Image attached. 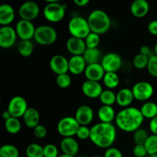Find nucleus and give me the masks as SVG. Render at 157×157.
<instances>
[{
  "instance_id": "nucleus-1",
  "label": "nucleus",
  "mask_w": 157,
  "mask_h": 157,
  "mask_svg": "<svg viewBox=\"0 0 157 157\" xmlns=\"http://www.w3.org/2000/svg\"><path fill=\"white\" fill-rule=\"evenodd\" d=\"M116 138V127L112 124L100 122L90 128V141L99 148H110L114 144Z\"/></svg>"
},
{
  "instance_id": "nucleus-2",
  "label": "nucleus",
  "mask_w": 157,
  "mask_h": 157,
  "mask_svg": "<svg viewBox=\"0 0 157 157\" xmlns=\"http://www.w3.org/2000/svg\"><path fill=\"white\" fill-rule=\"evenodd\" d=\"M144 117L140 109L133 107L124 108L117 113L115 119L117 127L127 133H133L140 128Z\"/></svg>"
},
{
  "instance_id": "nucleus-3",
  "label": "nucleus",
  "mask_w": 157,
  "mask_h": 157,
  "mask_svg": "<svg viewBox=\"0 0 157 157\" xmlns=\"http://www.w3.org/2000/svg\"><path fill=\"white\" fill-rule=\"evenodd\" d=\"M91 32L98 35H103L110 30L111 20L108 14L101 9L92 11L87 18Z\"/></svg>"
},
{
  "instance_id": "nucleus-4",
  "label": "nucleus",
  "mask_w": 157,
  "mask_h": 157,
  "mask_svg": "<svg viewBox=\"0 0 157 157\" xmlns=\"http://www.w3.org/2000/svg\"><path fill=\"white\" fill-rule=\"evenodd\" d=\"M68 31L72 37L85 39L91 32L87 19L82 16H74L68 23Z\"/></svg>"
},
{
  "instance_id": "nucleus-5",
  "label": "nucleus",
  "mask_w": 157,
  "mask_h": 157,
  "mask_svg": "<svg viewBox=\"0 0 157 157\" xmlns=\"http://www.w3.org/2000/svg\"><path fill=\"white\" fill-rule=\"evenodd\" d=\"M58 38V33L50 25H40L36 28L34 39L40 45L48 46L54 44Z\"/></svg>"
},
{
  "instance_id": "nucleus-6",
  "label": "nucleus",
  "mask_w": 157,
  "mask_h": 157,
  "mask_svg": "<svg viewBox=\"0 0 157 157\" xmlns=\"http://www.w3.org/2000/svg\"><path fill=\"white\" fill-rule=\"evenodd\" d=\"M66 11L65 5L60 2L48 3L44 8L43 14L47 21L52 23L60 22L64 18Z\"/></svg>"
},
{
  "instance_id": "nucleus-7",
  "label": "nucleus",
  "mask_w": 157,
  "mask_h": 157,
  "mask_svg": "<svg viewBox=\"0 0 157 157\" xmlns=\"http://www.w3.org/2000/svg\"><path fill=\"white\" fill-rule=\"evenodd\" d=\"M80 124L75 117H64L61 118L57 125L58 133L63 137H73L76 136L77 131L80 127Z\"/></svg>"
},
{
  "instance_id": "nucleus-8",
  "label": "nucleus",
  "mask_w": 157,
  "mask_h": 157,
  "mask_svg": "<svg viewBox=\"0 0 157 157\" xmlns=\"http://www.w3.org/2000/svg\"><path fill=\"white\" fill-rule=\"evenodd\" d=\"M134 99L139 101H147L154 94V88L147 81H139L132 87Z\"/></svg>"
},
{
  "instance_id": "nucleus-9",
  "label": "nucleus",
  "mask_w": 157,
  "mask_h": 157,
  "mask_svg": "<svg viewBox=\"0 0 157 157\" xmlns=\"http://www.w3.org/2000/svg\"><path fill=\"white\" fill-rule=\"evenodd\" d=\"M40 13V8L38 3L34 1H26L20 6L18 15L21 19L33 21Z\"/></svg>"
},
{
  "instance_id": "nucleus-10",
  "label": "nucleus",
  "mask_w": 157,
  "mask_h": 157,
  "mask_svg": "<svg viewBox=\"0 0 157 157\" xmlns=\"http://www.w3.org/2000/svg\"><path fill=\"white\" fill-rule=\"evenodd\" d=\"M26 100L21 96H15L9 101L7 110L12 117L17 118L22 117L28 110Z\"/></svg>"
},
{
  "instance_id": "nucleus-11",
  "label": "nucleus",
  "mask_w": 157,
  "mask_h": 157,
  "mask_svg": "<svg viewBox=\"0 0 157 157\" xmlns=\"http://www.w3.org/2000/svg\"><path fill=\"white\" fill-rule=\"evenodd\" d=\"M101 64L105 72H116L121 69L123 64V60L118 54L110 52L101 59Z\"/></svg>"
},
{
  "instance_id": "nucleus-12",
  "label": "nucleus",
  "mask_w": 157,
  "mask_h": 157,
  "mask_svg": "<svg viewBox=\"0 0 157 157\" xmlns=\"http://www.w3.org/2000/svg\"><path fill=\"white\" fill-rule=\"evenodd\" d=\"M15 31L18 38L21 40H31L34 38L36 28L31 21L20 19L15 25Z\"/></svg>"
},
{
  "instance_id": "nucleus-13",
  "label": "nucleus",
  "mask_w": 157,
  "mask_h": 157,
  "mask_svg": "<svg viewBox=\"0 0 157 157\" xmlns=\"http://www.w3.org/2000/svg\"><path fill=\"white\" fill-rule=\"evenodd\" d=\"M18 37L15 29L12 26H2L0 29V47L2 48H10L16 42Z\"/></svg>"
},
{
  "instance_id": "nucleus-14",
  "label": "nucleus",
  "mask_w": 157,
  "mask_h": 157,
  "mask_svg": "<svg viewBox=\"0 0 157 157\" xmlns=\"http://www.w3.org/2000/svg\"><path fill=\"white\" fill-rule=\"evenodd\" d=\"M49 66L52 71L57 75L66 74L69 71L68 60L61 55H55L52 57Z\"/></svg>"
},
{
  "instance_id": "nucleus-15",
  "label": "nucleus",
  "mask_w": 157,
  "mask_h": 157,
  "mask_svg": "<svg viewBox=\"0 0 157 157\" xmlns=\"http://www.w3.org/2000/svg\"><path fill=\"white\" fill-rule=\"evenodd\" d=\"M81 90L84 96L87 98H90V99H96V98H100L104 90L101 84L98 81L86 80L82 84Z\"/></svg>"
},
{
  "instance_id": "nucleus-16",
  "label": "nucleus",
  "mask_w": 157,
  "mask_h": 157,
  "mask_svg": "<svg viewBox=\"0 0 157 157\" xmlns=\"http://www.w3.org/2000/svg\"><path fill=\"white\" fill-rule=\"evenodd\" d=\"M94 110L90 106L81 105L75 112V117L81 126H87L94 119Z\"/></svg>"
},
{
  "instance_id": "nucleus-17",
  "label": "nucleus",
  "mask_w": 157,
  "mask_h": 157,
  "mask_svg": "<svg viewBox=\"0 0 157 157\" xmlns=\"http://www.w3.org/2000/svg\"><path fill=\"white\" fill-rule=\"evenodd\" d=\"M105 73V71L103 68L101 63L87 64L84 71V75L87 80L98 81V82L101 80H103Z\"/></svg>"
},
{
  "instance_id": "nucleus-18",
  "label": "nucleus",
  "mask_w": 157,
  "mask_h": 157,
  "mask_svg": "<svg viewBox=\"0 0 157 157\" xmlns=\"http://www.w3.org/2000/svg\"><path fill=\"white\" fill-rule=\"evenodd\" d=\"M66 48L72 55H82L87 46L84 39L71 36L66 41Z\"/></svg>"
},
{
  "instance_id": "nucleus-19",
  "label": "nucleus",
  "mask_w": 157,
  "mask_h": 157,
  "mask_svg": "<svg viewBox=\"0 0 157 157\" xmlns=\"http://www.w3.org/2000/svg\"><path fill=\"white\" fill-rule=\"evenodd\" d=\"M69 72L74 75H79L84 73L87 63L82 55H72L68 60Z\"/></svg>"
},
{
  "instance_id": "nucleus-20",
  "label": "nucleus",
  "mask_w": 157,
  "mask_h": 157,
  "mask_svg": "<svg viewBox=\"0 0 157 157\" xmlns=\"http://www.w3.org/2000/svg\"><path fill=\"white\" fill-rule=\"evenodd\" d=\"M150 11V4L147 0H134L130 6V12L134 17L141 18L145 17Z\"/></svg>"
},
{
  "instance_id": "nucleus-21",
  "label": "nucleus",
  "mask_w": 157,
  "mask_h": 157,
  "mask_svg": "<svg viewBox=\"0 0 157 157\" xmlns=\"http://www.w3.org/2000/svg\"><path fill=\"white\" fill-rule=\"evenodd\" d=\"M15 17V10L11 5L2 4L0 6V25L2 26L10 25Z\"/></svg>"
},
{
  "instance_id": "nucleus-22",
  "label": "nucleus",
  "mask_w": 157,
  "mask_h": 157,
  "mask_svg": "<svg viewBox=\"0 0 157 157\" xmlns=\"http://www.w3.org/2000/svg\"><path fill=\"white\" fill-rule=\"evenodd\" d=\"M60 147L63 153L71 156L78 154L79 151V144L74 137H64L60 143Z\"/></svg>"
},
{
  "instance_id": "nucleus-23",
  "label": "nucleus",
  "mask_w": 157,
  "mask_h": 157,
  "mask_svg": "<svg viewBox=\"0 0 157 157\" xmlns=\"http://www.w3.org/2000/svg\"><path fill=\"white\" fill-rule=\"evenodd\" d=\"M134 100V96H133L132 89L124 88L121 89L117 94V104L124 108L128 107L131 105Z\"/></svg>"
},
{
  "instance_id": "nucleus-24",
  "label": "nucleus",
  "mask_w": 157,
  "mask_h": 157,
  "mask_svg": "<svg viewBox=\"0 0 157 157\" xmlns=\"http://www.w3.org/2000/svg\"><path fill=\"white\" fill-rule=\"evenodd\" d=\"M22 118L26 127L30 129H34L39 124V112L34 107H29Z\"/></svg>"
},
{
  "instance_id": "nucleus-25",
  "label": "nucleus",
  "mask_w": 157,
  "mask_h": 157,
  "mask_svg": "<svg viewBox=\"0 0 157 157\" xmlns=\"http://www.w3.org/2000/svg\"><path fill=\"white\" fill-rule=\"evenodd\" d=\"M98 116L101 122L112 124L116 119L117 114L112 106L102 105L98 110Z\"/></svg>"
},
{
  "instance_id": "nucleus-26",
  "label": "nucleus",
  "mask_w": 157,
  "mask_h": 157,
  "mask_svg": "<svg viewBox=\"0 0 157 157\" xmlns=\"http://www.w3.org/2000/svg\"><path fill=\"white\" fill-rule=\"evenodd\" d=\"M83 58L85 60L87 64L100 63L102 59V54L99 48H87L82 55Z\"/></svg>"
},
{
  "instance_id": "nucleus-27",
  "label": "nucleus",
  "mask_w": 157,
  "mask_h": 157,
  "mask_svg": "<svg viewBox=\"0 0 157 157\" xmlns=\"http://www.w3.org/2000/svg\"><path fill=\"white\" fill-rule=\"evenodd\" d=\"M140 110L144 119L152 120L157 116V104L152 101H146Z\"/></svg>"
},
{
  "instance_id": "nucleus-28",
  "label": "nucleus",
  "mask_w": 157,
  "mask_h": 157,
  "mask_svg": "<svg viewBox=\"0 0 157 157\" xmlns=\"http://www.w3.org/2000/svg\"><path fill=\"white\" fill-rule=\"evenodd\" d=\"M5 128L10 134H17L19 133L21 129V124L19 118L12 117L9 119L5 121Z\"/></svg>"
},
{
  "instance_id": "nucleus-29",
  "label": "nucleus",
  "mask_w": 157,
  "mask_h": 157,
  "mask_svg": "<svg viewBox=\"0 0 157 157\" xmlns=\"http://www.w3.org/2000/svg\"><path fill=\"white\" fill-rule=\"evenodd\" d=\"M103 82L107 88L113 90L119 85V76L116 72H106L103 78Z\"/></svg>"
},
{
  "instance_id": "nucleus-30",
  "label": "nucleus",
  "mask_w": 157,
  "mask_h": 157,
  "mask_svg": "<svg viewBox=\"0 0 157 157\" xmlns=\"http://www.w3.org/2000/svg\"><path fill=\"white\" fill-rule=\"evenodd\" d=\"M102 105L113 106L117 102V94L110 89L104 90L99 98Z\"/></svg>"
},
{
  "instance_id": "nucleus-31",
  "label": "nucleus",
  "mask_w": 157,
  "mask_h": 157,
  "mask_svg": "<svg viewBox=\"0 0 157 157\" xmlns=\"http://www.w3.org/2000/svg\"><path fill=\"white\" fill-rule=\"evenodd\" d=\"M33 51L34 45L31 40H21L18 44V52L21 56L28 58L32 55Z\"/></svg>"
},
{
  "instance_id": "nucleus-32",
  "label": "nucleus",
  "mask_w": 157,
  "mask_h": 157,
  "mask_svg": "<svg viewBox=\"0 0 157 157\" xmlns=\"http://www.w3.org/2000/svg\"><path fill=\"white\" fill-rule=\"evenodd\" d=\"M25 154L27 157H44V147L38 144H31L26 147Z\"/></svg>"
},
{
  "instance_id": "nucleus-33",
  "label": "nucleus",
  "mask_w": 157,
  "mask_h": 157,
  "mask_svg": "<svg viewBox=\"0 0 157 157\" xmlns=\"http://www.w3.org/2000/svg\"><path fill=\"white\" fill-rule=\"evenodd\" d=\"M0 157H19V150L12 144H5L0 147Z\"/></svg>"
},
{
  "instance_id": "nucleus-34",
  "label": "nucleus",
  "mask_w": 157,
  "mask_h": 157,
  "mask_svg": "<svg viewBox=\"0 0 157 157\" xmlns=\"http://www.w3.org/2000/svg\"><path fill=\"white\" fill-rule=\"evenodd\" d=\"M149 133L145 129L139 128L136 131L133 132V140L135 145H144L149 137Z\"/></svg>"
},
{
  "instance_id": "nucleus-35",
  "label": "nucleus",
  "mask_w": 157,
  "mask_h": 157,
  "mask_svg": "<svg viewBox=\"0 0 157 157\" xmlns=\"http://www.w3.org/2000/svg\"><path fill=\"white\" fill-rule=\"evenodd\" d=\"M149 59H150V57L139 53L133 58V65L136 69H140V70L147 68V65H148Z\"/></svg>"
},
{
  "instance_id": "nucleus-36",
  "label": "nucleus",
  "mask_w": 157,
  "mask_h": 157,
  "mask_svg": "<svg viewBox=\"0 0 157 157\" xmlns=\"http://www.w3.org/2000/svg\"><path fill=\"white\" fill-rule=\"evenodd\" d=\"M146 149L148 153V155H153L157 153V135H150L148 139L146 141L145 144Z\"/></svg>"
},
{
  "instance_id": "nucleus-37",
  "label": "nucleus",
  "mask_w": 157,
  "mask_h": 157,
  "mask_svg": "<svg viewBox=\"0 0 157 157\" xmlns=\"http://www.w3.org/2000/svg\"><path fill=\"white\" fill-rule=\"evenodd\" d=\"M87 48H96L98 47L101 41L100 35L91 32L84 39Z\"/></svg>"
},
{
  "instance_id": "nucleus-38",
  "label": "nucleus",
  "mask_w": 157,
  "mask_h": 157,
  "mask_svg": "<svg viewBox=\"0 0 157 157\" xmlns=\"http://www.w3.org/2000/svg\"><path fill=\"white\" fill-rule=\"evenodd\" d=\"M56 84L60 88H67L71 84V78L67 73L57 75Z\"/></svg>"
},
{
  "instance_id": "nucleus-39",
  "label": "nucleus",
  "mask_w": 157,
  "mask_h": 157,
  "mask_svg": "<svg viewBox=\"0 0 157 157\" xmlns=\"http://www.w3.org/2000/svg\"><path fill=\"white\" fill-rule=\"evenodd\" d=\"M147 68L151 76L157 78V56L156 55H152L150 57Z\"/></svg>"
},
{
  "instance_id": "nucleus-40",
  "label": "nucleus",
  "mask_w": 157,
  "mask_h": 157,
  "mask_svg": "<svg viewBox=\"0 0 157 157\" xmlns=\"http://www.w3.org/2000/svg\"><path fill=\"white\" fill-rule=\"evenodd\" d=\"M58 147L53 144H48L44 147V157H58Z\"/></svg>"
},
{
  "instance_id": "nucleus-41",
  "label": "nucleus",
  "mask_w": 157,
  "mask_h": 157,
  "mask_svg": "<svg viewBox=\"0 0 157 157\" xmlns=\"http://www.w3.org/2000/svg\"><path fill=\"white\" fill-rule=\"evenodd\" d=\"M76 136L78 139L82 140L90 139V129L88 128L87 126H80L78 131H77Z\"/></svg>"
},
{
  "instance_id": "nucleus-42",
  "label": "nucleus",
  "mask_w": 157,
  "mask_h": 157,
  "mask_svg": "<svg viewBox=\"0 0 157 157\" xmlns=\"http://www.w3.org/2000/svg\"><path fill=\"white\" fill-rule=\"evenodd\" d=\"M34 136L38 139H44L46 137L48 134V130L44 126L38 124L37 127L33 129Z\"/></svg>"
},
{
  "instance_id": "nucleus-43",
  "label": "nucleus",
  "mask_w": 157,
  "mask_h": 157,
  "mask_svg": "<svg viewBox=\"0 0 157 157\" xmlns=\"http://www.w3.org/2000/svg\"><path fill=\"white\" fill-rule=\"evenodd\" d=\"M133 154L135 157H146L148 153L144 145H135L133 149Z\"/></svg>"
},
{
  "instance_id": "nucleus-44",
  "label": "nucleus",
  "mask_w": 157,
  "mask_h": 157,
  "mask_svg": "<svg viewBox=\"0 0 157 157\" xmlns=\"http://www.w3.org/2000/svg\"><path fill=\"white\" fill-rule=\"evenodd\" d=\"M104 157H124L123 153L119 149L116 147H110L107 149L104 153Z\"/></svg>"
},
{
  "instance_id": "nucleus-45",
  "label": "nucleus",
  "mask_w": 157,
  "mask_h": 157,
  "mask_svg": "<svg viewBox=\"0 0 157 157\" xmlns=\"http://www.w3.org/2000/svg\"><path fill=\"white\" fill-rule=\"evenodd\" d=\"M147 30L151 35H157V20H153L149 23Z\"/></svg>"
},
{
  "instance_id": "nucleus-46",
  "label": "nucleus",
  "mask_w": 157,
  "mask_h": 157,
  "mask_svg": "<svg viewBox=\"0 0 157 157\" xmlns=\"http://www.w3.org/2000/svg\"><path fill=\"white\" fill-rule=\"evenodd\" d=\"M149 127H150V130L151 131L152 134L157 135V116L155 117L152 120H150Z\"/></svg>"
},
{
  "instance_id": "nucleus-47",
  "label": "nucleus",
  "mask_w": 157,
  "mask_h": 157,
  "mask_svg": "<svg viewBox=\"0 0 157 157\" xmlns=\"http://www.w3.org/2000/svg\"><path fill=\"white\" fill-rule=\"evenodd\" d=\"M140 53L148 57H150L152 55L151 49L147 45H143L142 47H140Z\"/></svg>"
},
{
  "instance_id": "nucleus-48",
  "label": "nucleus",
  "mask_w": 157,
  "mask_h": 157,
  "mask_svg": "<svg viewBox=\"0 0 157 157\" xmlns=\"http://www.w3.org/2000/svg\"><path fill=\"white\" fill-rule=\"evenodd\" d=\"M75 4L77 6H79V7H84L87 5H88V3L90 2V0H73Z\"/></svg>"
},
{
  "instance_id": "nucleus-49",
  "label": "nucleus",
  "mask_w": 157,
  "mask_h": 157,
  "mask_svg": "<svg viewBox=\"0 0 157 157\" xmlns=\"http://www.w3.org/2000/svg\"><path fill=\"white\" fill-rule=\"evenodd\" d=\"M2 117H3V118H4V119H5V121H6V120H8V119H9V118L12 117V115H11V113H9V110H5L4 112H3Z\"/></svg>"
},
{
  "instance_id": "nucleus-50",
  "label": "nucleus",
  "mask_w": 157,
  "mask_h": 157,
  "mask_svg": "<svg viewBox=\"0 0 157 157\" xmlns=\"http://www.w3.org/2000/svg\"><path fill=\"white\" fill-rule=\"evenodd\" d=\"M48 3H53V2H59L61 0H43Z\"/></svg>"
},
{
  "instance_id": "nucleus-51",
  "label": "nucleus",
  "mask_w": 157,
  "mask_h": 157,
  "mask_svg": "<svg viewBox=\"0 0 157 157\" xmlns=\"http://www.w3.org/2000/svg\"><path fill=\"white\" fill-rule=\"evenodd\" d=\"M58 157H75L74 156H71V155H67V154H64V153H62L61 155H59Z\"/></svg>"
},
{
  "instance_id": "nucleus-52",
  "label": "nucleus",
  "mask_w": 157,
  "mask_h": 157,
  "mask_svg": "<svg viewBox=\"0 0 157 157\" xmlns=\"http://www.w3.org/2000/svg\"><path fill=\"white\" fill-rule=\"evenodd\" d=\"M153 51H154V55H156L157 56V42H156V44H155L154 48H153Z\"/></svg>"
},
{
  "instance_id": "nucleus-53",
  "label": "nucleus",
  "mask_w": 157,
  "mask_h": 157,
  "mask_svg": "<svg viewBox=\"0 0 157 157\" xmlns=\"http://www.w3.org/2000/svg\"><path fill=\"white\" fill-rule=\"evenodd\" d=\"M150 157H157V153H155V154L150 155Z\"/></svg>"
},
{
  "instance_id": "nucleus-54",
  "label": "nucleus",
  "mask_w": 157,
  "mask_h": 157,
  "mask_svg": "<svg viewBox=\"0 0 157 157\" xmlns=\"http://www.w3.org/2000/svg\"><path fill=\"white\" fill-rule=\"evenodd\" d=\"M92 157H104V156H93Z\"/></svg>"
}]
</instances>
